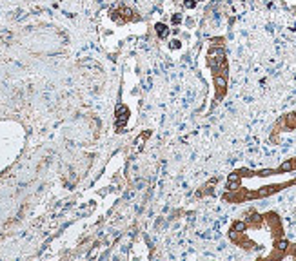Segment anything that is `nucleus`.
Listing matches in <instances>:
<instances>
[{"label":"nucleus","mask_w":296,"mask_h":261,"mask_svg":"<svg viewBox=\"0 0 296 261\" xmlns=\"http://www.w3.org/2000/svg\"><path fill=\"white\" fill-rule=\"evenodd\" d=\"M278 187L276 185H269V187H262L260 190H258L255 196H258V198H265V196H269V194H273V192H276Z\"/></svg>","instance_id":"obj_1"},{"label":"nucleus","mask_w":296,"mask_h":261,"mask_svg":"<svg viewBox=\"0 0 296 261\" xmlns=\"http://www.w3.org/2000/svg\"><path fill=\"white\" fill-rule=\"evenodd\" d=\"M240 189V181H227V190H238Z\"/></svg>","instance_id":"obj_9"},{"label":"nucleus","mask_w":296,"mask_h":261,"mask_svg":"<svg viewBox=\"0 0 296 261\" xmlns=\"http://www.w3.org/2000/svg\"><path fill=\"white\" fill-rule=\"evenodd\" d=\"M156 33L160 38H165L167 36V25H164V24H156Z\"/></svg>","instance_id":"obj_4"},{"label":"nucleus","mask_w":296,"mask_h":261,"mask_svg":"<svg viewBox=\"0 0 296 261\" xmlns=\"http://www.w3.org/2000/svg\"><path fill=\"white\" fill-rule=\"evenodd\" d=\"M294 258H296V248H294Z\"/></svg>","instance_id":"obj_16"},{"label":"nucleus","mask_w":296,"mask_h":261,"mask_svg":"<svg viewBox=\"0 0 296 261\" xmlns=\"http://www.w3.org/2000/svg\"><path fill=\"white\" fill-rule=\"evenodd\" d=\"M233 230H235V232H243V230H245V223H243V221H236V223L233 225Z\"/></svg>","instance_id":"obj_6"},{"label":"nucleus","mask_w":296,"mask_h":261,"mask_svg":"<svg viewBox=\"0 0 296 261\" xmlns=\"http://www.w3.org/2000/svg\"><path fill=\"white\" fill-rule=\"evenodd\" d=\"M147 138H149V132H144L142 136H138V138H136V145H138V147H144V143H145V140H147Z\"/></svg>","instance_id":"obj_8"},{"label":"nucleus","mask_w":296,"mask_h":261,"mask_svg":"<svg viewBox=\"0 0 296 261\" xmlns=\"http://www.w3.org/2000/svg\"><path fill=\"white\" fill-rule=\"evenodd\" d=\"M273 172H274V171H271V169H263V171H260L258 174H260V176H271Z\"/></svg>","instance_id":"obj_11"},{"label":"nucleus","mask_w":296,"mask_h":261,"mask_svg":"<svg viewBox=\"0 0 296 261\" xmlns=\"http://www.w3.org/2000/svg\"><path fill=\"white\" fill-rule=\"evenodd\" d=\"M185 6H187V7H195V2H191V0H189V2H185Z\"/></svg>","instance_id":"obj_14"},{"label":"nucleus","mask_w":296,"mask_h":261,"mask_svg":"<svg viewBox=\"0 0 296 261\" xmlns=\"http://www.w3.org/2000/svg\"><path fill=\"white\" fill-rule=\"evenodd\" d=\"M173 22H175V24H178V22H180V17H178V15H176V17H173Z\"/></svg>","instance_id":"obj_15"},{"label":"nucleus","mask_w":296,"mask_h":261,"mask_svg":"<svg viewBox=\"0 0 296 261\" xmlns=\"http://www.w3.org/2000/svg\"><path fill=\"white\" fill-rule=\"evenodd\" d=\"M227 181H240V174H238V172H233V174H229Z\"/></svg>","instance_id":"obj_10"},{"label":"nucleus","mask_w":296,"mask_h":261,"mask_svg":"<svg viewBox=\"0 0 296 261\" xmlns=\"http://www.w3.org/2000/svg\"><path fill=\"white\" fill-rule=\"evenodd\" d=\"M171 47H173V49H178V47H180V42H178V40H173V42H171Z\"/></svg>","instance_id":"obj_13"},{"label":"nucleus","mask_w":296,"mask_h":261,"mask_svg":"<svg viewBox=\"0 0 296 261\" xmlns=\"http://www.w3.org/2000/svg\"><path fill=\"white\" fill-rule=\"evenodd\" d=\"M287 247H289V243H287L285 240H280L276 243V248L280 250V252H285V250H287Z\"/></svg>","instance_id":"obj_7"},{"label":"nucleus","mask_w":296,"mask_h":261,"mask_svg":"<svg viewBox=\"0 0 296 261\" xmlns=\"http://www.w3.org/2000/svg\"><path fill=\"white\" fill-rule=\"evenodd\" d=\"M296 165L293 163V161H283L282 163V167H280V171H283V172H289V171H293Z\"/></svg>","instance_id":"obj_5"},{"label":"nucleus","mask_w":296,"mask_h":261,"mask_svg":"<svg viewBox=\"0 0 296 261\" xmlns=\"http://www.w3.org/2000/svg\"><path fill=\"white\" fill-rule=\"evenodd\" d=\"M116 114H118V129H122L124 127V123H125V120H127V109L124 107V105H120L118 111H116Z\"/></svg>","instance_id":"obj_2"},{"label":"nucleus","mask_w":296,"mask_h":261,"mask_svg":"<svg viewBox=\"0 0 296 261\" xmlns=\"http://www.w3.org/2000/svg\"><path fill=\"white\" fill-rule=\"evenodd\" d=\"M215 85L218 87V91H220V94L225 91V87H227V80H225V76H222V75H216L215 76Z\"/></svg>","instance_id":"obj_3"},{"label":"nucleus","mask_w":296,"mask_h":261,"mask_svg":"<svg viewBox=\"0 0 296 261\" xmlns=\"http://www.w3.org/2000/svg\"><path fill=\"white\" fill-rule=\"evenodd\" d=\"M260 220H262V216H260V214H256V212H253V214H251V221H253V223H258Z\"/></svg>","instance_id":"obj_12"}]
</instances>
